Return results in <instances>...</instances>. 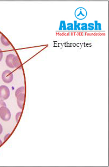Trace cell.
I'll return each instance as SVG.
<instances>
[{"label":"cell","mask_w":109,"mask_h":167,"mask_svg":"<svg viewBox=\"0 0 109 167\" xmlns=\"http://www.w3.org/2000/svg\"><path fill=\"white\" fill-rule=\"evenodd\" d=\"M0 118L5 121H8L11 118V113L6 106L0 108Z\"/></svg>","instance_id":"cell-1"},{"label":"cell","mask_w":109,"mask_h":167,"mask_svg":"<svg viewBox=\"0 0 109 167\" xmlns=\"http://www.w3.org/2000/svg\"><path fill=\"white\" fill-rule=\"evenodd\" d=\"M10 90L7 86L2 85L0 86V99L6 100L10 98Z\"/></svg>","instance_id":"cell-2"},{"label":"cell","mask_w":109,"mask_h":167,"mask_svg":"<svg viewBox=\"0 0 109 167\" xmlns=\"http://www.w3.org/2000/svg\"><path fill=\"white\" fill-rule=\"evenodd\" d=\"M14 79V75L13 72L10 70H5L2 72V79L3 81L5 84H10L11 83Z\"/></svg>","instance_id":"cell-3"},{"label":"cell","mask_w":109,"mask_h":167,"mask_svg":"<svg viewBox=\"0 0 109 167\" xmlns=\"http://www.w3.org/2000/svg\"><path fill=\"white\" fill-rule=\"evenodd\" d=\"M74 15L77 19L79 20H83L86 18L88 15V13L84 8L79 7L76 10Z\"/></svg>","instance_id":"cell-4"},{"label":"cell","mask_w":109,"mask_h":167,"mask_svg":"<svg viewBox=\"0 0 109 167\" xmlns=\"http://www.w3.org/2000/svg\"><path fill=\"white\" fill-rule=\"evenodd\" d=\"M17 104L18 107L22 109L24 107L25 100V93H21L17 96Z\"/></svg>","instance_id":"cell-5"},{"label":"cell","mask_w":109,"mask_h":167,"mask_svg":"<svg viewBox=\"0 0 109 167\" xmlns=\"http://www.w3.org/2000/svg\"><path fill=\"white\" fill-rule=\"evenodd\" d=\"M15 56L14 54H9L8 55H7L6 58V65H7V67H10V68H12L13 69L14 67L13 65V59L14 58V57Z\"/></svg>","instance_id":"cell-6"},{"label":"cell","mask_w":109,"mask_h":167,"mask_svg":"<svg viewBox=\"0 0 109 167\" xmlns=\"http://www.w3.org/2000/svg\"><path fill=\"white\" fill-rule=\"evenodd\" d=\"M13 65L14 66V67H16L19 69H22L21 61L20 60L18 56H14V58L13 59Z\"/></svg>","instance_id":"cell-7"},{"label":"cell","mask_w":109,"mask_h":167,"mask_svg":"<svg viewBox=\"0 0 109 167\" xmlns=\"http://www.w3.org/2000/svg\"><path fill=\"white\" fill-rule=\"evenodd\" d=\"M1 42L2 43V44L3 45L6 46V47H8L10 45V42L5 37L4 35H1Z\"/></svg>","instance_id":"cell-8"},{"label":"cell","mask_w":109,"mask_h":167,"mask_svg":"<svg viewBox=\"0 0 109 167\" xmlns=\"http://www.w3.org/2000/svg\"><path fill=\"white\" fill-rule=\"evenodd\" d=\"M25 93V87L24 86L20 87L15 91V96L17 97L18 95H19L21 93Z\"/></svg>","instance_id":"cell-9"},{"label":"cell","mask_w":109,"mask_h":167,"mask_svg":"<svg viewBox=\"0 0 109 167\" xmlns=\"http://www.w3.org/2000/svg\"><path fill=\"white\" fill-rule=\"evenodd\" d=\"M95 29L94 30L95 31H102V25L101 23H99L98 21H95Z\"/></svg>","instance_id":"cell-10"},{"label":"cell","mask_w":109,"mask_h":167,"mask_svg":"<svg viewBox=\"0 0 109 167\" xmlns=\"http://www.w3.org/2000/svg\"><path fill=\"white\" fill-rule=\"evenodd\" d=\"M59 30L66 31L67 30L66 28V24L65 21H61L60 27H59Z\"/></svg>","instance_id":"cell-11"},{"label":"cell","mask_w":109,"mask_h":167,"mask_svg":"<svg viewBox=\"0 0 109 167\" xmlns=\"http://www.w3.org/2000/svg\"><path fill=\"white\" fill-rule=\"evenodd\" d=\"M67 30L68 31H73L74 30V27H73V23H68L66 26Z\"/></svg>","instance_id":"cell-12"},{"label":"cell","mask_w":109,"mask_h":167,"mask_svg":"<svg viewBox=\"0 0 109 167\" xmlns=\"http://www.w3.org/2000/svg\"><path fill=\"white\" fill-rule=\"evenodd\" d=\"M80 29L81 30L87 31L88 30V24L86 23H81Z\"/></svg>","instance_id":"cell-13"},{"label":"cell","mask_w":109,"mask_h":167,"mask_svg":"<svg viewBox=\"0 0 109 167\" xmlns=\"http://www.w3.org/2000/svg\"><path fill=\"white\" fill-rule=\"evenodd\" d=\"M94 23H89L88 24V30L89 31H93L95 29V27H94Z\"/></svg>","instance_id":"cell-14"},{"label":"cell","mask_w":109,"mask_h":167,"mask_svg":"<svg viewBox=\"0 0 109 167\" xmlns=\"http://www.w3.org/2000/svg\"><path fill=\"white\" fill-rule=\"evenodd\" d=\"M21 115V112H18L16 114V116H15V119H16V122L18 123L19 121V119L20 118V116Z\"/></svg>","instance_id":"cell-15"},{"label":"cell","mask_w":109,"mask_h":167,"mask_svg":"<svg viewBox=\"0 0 109 167\" xmlns=\"http://www.w3.org/2000/svg\"><path fill=\"white\" fill-rule=\"evenodd\" d=\"M2 106H6L7 107V104L3 100H0V108L2 107Z\"/></svg>","instance_id":"cell-16"},{"label":"cell","mask_w":109,"mask_h":167,"mask_svg":"<svg viewBox=\"0 0 109 167\" xmlns=\"http://www.w3.org/2000/svg\"><path fill=\"white\" fill-rule=\"evenodd\" d=\"M3 58V52L2 50L0 49V62H1V60Z\"/></svg>","instance_id":"cell-17"},{"label":"cell","mask_w":109,"mask_h":167,"mask_svg":"<svg viewBox=\"0 0 109 167\" xmlns=\"http://www.w3.org/2000/svg\"><path fill=\"white\" fill-rule=\"evenodd\" d=\"M3 132V128L2 126L1 125V124H0V135L2 134V133Z\"/></svg>","instance_id":"cell-18"},{"label":"cell","mask_w":109,"mask_h":167,"mask_svg":"<svg viewBox=\"0 0 109 167\" xmlns=\"http://www.w3.org/2000/svg\"><path fill=\"white\" fill-rule=\"evenodd\" d=\"M10 134H8V135H6V137H5V138H4V140L6 141V139H7L8 137H10Z\"/></svg>","instance_id":"cell-19"},{"label":"cell","mask_w":109,"mask_h":167,"mask_svg":"<svg viewBox=\"0 0 109 167\" xmlns=\"http://www.w3.org/2000/svg\"><path fill=\"white\" fill-rule=\"evenodd\" d=\"M2 144V141L0 139V146H1Z\"/></svg>","instance_id":"cell-20"}]
</instances>
